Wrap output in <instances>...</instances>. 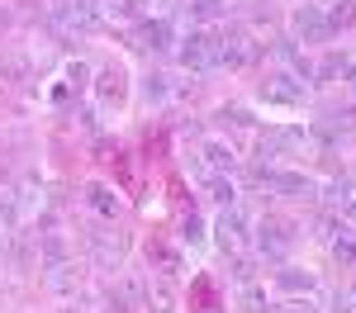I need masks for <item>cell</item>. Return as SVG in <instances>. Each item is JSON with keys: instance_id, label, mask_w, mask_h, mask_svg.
Returning a JSON list of instances; mask_svg holds the SVG:
<instances>
[{"instance_id": "31", "label": "cell", "mask_w": 356, "mask_h": 313, "mask_svg": "<svg viewBox=\"0 0 356 313\" xmlns=\"http://www.w3.org/2000/svg\"><path fill=\"white\" fill-rule=\"evenodd\" d=\"M342 223H352V228H356V195L342 199Z\"/></svg>"}, {"instance_id": "28", "label": "cell", "mask_w": 356, "mask_h": 313, "mask_svg": "<svg viewBox=\"0 0 356 313\" xmlns=\"http://www.w3.org/2000/svg\"><path fill=\"white\" fill-rule=\"evenodd\" d=\"M328 247H332V256H337V266H356V237L342 232V237H332Z\"/></svg>"}, {"instance_id": "24", "label": "cell", "mask_w": 356, "mask_h": 313, "mask_svg": "<svg viewBox=\"0 0 356 313\" xmlns=\"http://www.w3.org/2000/svg\"><path fill=\"white\" fill-rule=\"evenodd\" d=\"M204 190H209V199H214L219 209H228V204H238V185H233L228 176H219V171H214V176H204Z\"/></svg>"}, {"instance_id": "13", "label": "cell", "mask_w": 356, "mask_h": 313, "mask_svg": "<svg viewBox=\"0 0 356 313\" xmlns=\"http://www.w3.org/2000/svg\"><path fill=\"white\" fill-rule=\"evenodd\" d=\"M247 228H252V219H247L238 204H228V209L219 214V223H214V242H219L223 252H238L243 237H247Z\"/></svg>"}, {"instance_id": "6", "label": "cell", "mask_w": 356, "mask_h": 313, "mask_svg": "<svg viewBox=\"0 0 356 313\" xmlns=\"http://www.w3.org/2000/svg\"><path fill=\"white\" fill-rule=\"evenodd\" d=\"M261 100L266 105H280V110H295V105L309 100V81H300L285 67H275V71H266V81H261Z\"/></svg>"}, {"instance_id": "21", "label": "cell", "mask_w": 356, "mask_h": 313, "mask_svg": "<svg viewBox=\"0 0 356 313\" xmlns=\"http://www.w3.org/2000/svg\"><path fill=\"white\" fill-rule=\"evenodd\" d=\"M110 162H114V176H119V190H124V195H138V190H143V180H138L134 152H114Z\"/></svg>"}, {"instance_id": "16", "label": "cell", "mask_w": 356, "mask_h": 313, "mask_svg": "<svg viewBox=\"0 0 356 313\" xmlns=\"http://www.w3.org/2000/svg\"><path fill=\"white\" fill-rule=\"evenodd\" d=\"M86 209L114 223V219H119V209H124V199H119V190H114V185H105V180H90V185H86Z\"/></svg>"}, {"instance_id": "14", "label": "cell", "mask_w": 356, "mask_h": 313, "mask_svg": "<svg viewBox=\"0 0 356 313\" xmlns=\"http://www.w3.org/2000/svg\"><path fill=\"white\" fill-rule=\"evenodd\" d=\"M147 266H152V276H162V280H176L181 271H186V261H181V252L166 242V237H147Z\"/></svg>"}, {"instance_id": "34", "label": "cell", "mask_w": 356, "mask_h": 313, "mask_svg": "<svg viewBox=\"0 0 356 313\" xmlns=\"http://www.w3.org/2000/svg\"><path fill=\"white\" fill-rule=\"evenodd\" d=\"M62 313H86V309H62Z\"/></svg>"}, {"instance_id": "20", "label": "cell", "mask_w": 356, "mask_h": 313, "mask_svg": "<svg viewBox=\"0 0 356 313\" xmlns=\"http://www.w3.org/2000/svg\"><path fill=\"white\" fill-rule=\"evenodd\" d=\"M314 76L318 81H356V57L332 53V57H323V67H314Z\"/></svg>"}, {"instance_id": "23", "label": "cell", "mask_w": 356, "mask_h": 313, "mask_svg": "<svg viewBox=\"0 0 356 313\" xmlns=\"http://www.w3.org/2000/svg\"><path fill=\"white\" fill-rule=\"evenodd\" d=\"M62 81H67V90H76V95H81V90H90L95 71L86 67L81 57H72V62H62Z\"/></svg>"}, {"instance_id": "3", "label": "cell", "mask_w": 356, "mask_h": 313, "mask_svg": "<svg viewBox=\"0 0 356 313\" xmlns=\"http://www.w3.org/2000/svg\"><path fill=\"white\" fill-rule=\"evenodd\" d=\"M129 90H134V81H129V67H124V62L100 67V71H95V81H90V95H95V105H100L105 114L124 110V105H129Z\"/></svg>"}, {"instance_id": "22", "label": "cell", "mask_w": 356, "mask_h": 313, "mask_svg": "<svg viewBox=\"0 0 356 313\" xmlns=\"http://www.w3.org/2000/svg\"><path fill=\"white\" fill-rule=\"evenodd\" d=\"M275 57H280V62H285V71H295L300 81H314V62H309L295 43H275Z\"/></svg>"}, {"instance_id": "17", "label": "cell", "mask_w": 356, "mask_h": 313, "mask_svg": "<svg viewBox=\"0 0 356 313\" xmlns=\"http://www.w3.org/2000/svg\"><path fill=\"white\" fill-rule=\"evenodd\" d=\"M72 256V237L62 232V228H38V261L43 266H57V261H67Z\"/></svg>"}, {"instance_id": "12", "label": "cell", "mask_w": 356, "mask_h": 313, "mask_svg": "<svg viewBox=\"0 0 356 313\" xmlns=\"http://www.w3.org/2000/svg\"><path fill=\"white\" fill-rule=\"evenodd\" d=\"M138 48H143V53H166V48H176V28H171V15L138 19Z\"/></svg>"}, {"instance_id": "5", "label": "cell", "mask_w": 356, "mask_h": 313, "mask_svg": "<svg viewBox=\"0 0 356 313\" xmlns=\"http://www.w3.org/2000/svg\"><path fill=\"white\" fill-rule=\"evenodd\" d=\"M176 57L186 71H214L219 67V28H191L176 43Z\"/></svg>"}, {"instance_id": "25", "label": "cell", "mask_w": 356, "mask_h": 313, "mask_svg": "<svg viewBox=\"0 0 356 313\" xmlns=\"http://www.w3.org/2000/svg\"><path fill=\"white\" fill-rule=\"evenodd\" d=\"M328 28L337 33V28H347V24H356V0H328Z\"/></svg>"}, {"instance_id": "9", "label": "cell", "mask_w": 356, "mask_h": 313, "mask_svg": "<svg viewBox=\"0 0 356 313\" xmlns=\"http://www.w3.org/2000/svg\"><path fill=\"white\" fill-rule=\"evenodd\" d=\"M271 289L280 299H309L318 289V271H309V266H280L271 276Z\"/></svg>"}, {"instance_id": "19", "label": "cell", "mask_w": 356, "mask_h": 313, "mask_svg": "<svg viewBox=\"0 0 356 313\" xmlns=\"http://www.w3.org/2000/svg\"><path fill=\"white\" fill-rule=\"evenodd\" d=\"M195 28H219L228 19V0H186Z\"/></svg>"}, {"instance_id": "18", "label": "cell", "mask_w": 356, "mask_h": 313, "mask_svg": "<svg viewBox=\"0 0 356 313\" xmlns=\"http://www.w3.org/2000/svg\"><path fill=\"white\" fill-rule=\"evenodd\" d=\"M186 304H191L195 313H214V309H219V285H214V276H204V271H200V276L191 280Z\"/></svg>"}, {"instance_id": "11", "label": "cell", "mask_w": 356, "mask_h": 313, "mask_svg": "<svg viewBox=\"0 0 356 313\" xmlns=\"http://www.w3.org/2000/svg\"><path fill=\"white\" fill-rule=\"evenodd\" d=\"M195 152H200V162H204V167H209V171H219V176H228V171L238 167V147L223 138V133H204Z\"/></svg>"}, {"instance_id": "10", "label": "cell", "mask_w": 356, "mask_h": 313, "mask_svg": "<svg viewBox=\"0 0 356 313\" xmlns=\"http://www.w3.org/2000/svg\"><path fill=\"white\" fill-rule=\"evenodd\" d=\"M252 57H257V43H252L247 28H228V33H219V67L238 71V67L252 62Z\"/></svg>"}, {"instance_id": "26", "label": "cell", "mask_w": 356, "mask_h": 313, "mask_svg": "<svg viewBox=\"0 0 356 313\" xmlns=\"http://www.w3.org/2000/svg\"><path fill=\"white\" fill-rule=\"evenodd\" d=\"M181 242H186V247H204V242H209V228H204L200 214H186V219H181Z\"/></svg>"}, {"instance_id": "30", "label": "cell", "mask_w": 356, "mask_h": 313, "mask_svg": "<svg viewBox=\"0 0 356 313\" xmlns=\"http://www.w3.org/2000/svg\"><path fill=\"white\" fill-rule=\"evenodd\" d=\"M219 119H228L233 128H257V119H252V110H243V105H228V110H223Z\"/></svg>"}, {"instance_id": "7", "label": "cell", "mask_w": 356, "mask_h": 313, "mask_svg": "<svg viewBox=\"0 0 356 313\" xmlns=\"http://www.w3.org/2000/svg\"><path fill=\"white\" fill-rule=\"evenodd\" d=\"M86 242H90V261H95V271H124V252H129V242H124V232H105V228H95V232H86Z\"/></svg>"}, {"instance_id": "4", "label": "cell", "mask_w": 356, "mask_h": 313, "mask_svg": "<svg viewBox=\"0 0 356 313\" xmlns=\"http://www.w3.org/2000/svg\"><path fill=\"white\" fill-rule=\"evenodd\" d=\"M295 228L285 223V219H257L252 223V252L261 256V261H285L290 247H295Z\"/></svg>"}, {"instance_id": "15", "label": "cell", "mask_w": 356, "mask_h": 313, "mask_svg": "<svg viewBox=\"0 0 356 313\" xmlns=\"http://www.w3.org/2000/svg\"><path fill=\"white\" fill-rule=\"evenodd\" d=\"M43 280H48V289H53L57 299H76V294H81V285H86V271L67 256V261L48 266V276H43Z\"/></svg>"}, {"instance_id": "8", "label": "cell", "mask_w": 356, "mask_h": 313, "mask_svg": "<svg viewBox=\"0 0 356 313\" xmlns=\"http://www.w3.org/2000/svg\"><path fill=\"white\" fill-rule=\"evenodd\" d=\"M332 28H328V15L323 5H295L290 15V43H328Z\"/></svg>"}, {"instance_id": "33", "label": "cell", "mask_w": 356, "mask_h": 313, "mask_svg": "<svg viewBox=\"0 0 356 313\" xmlns=\"http://www.w3.org/2000/svg\"><path fill=\"white\" fill-rule=\"evenodd\" d=\"M0 28H10V10H0Z\"/></svg>"}, {"instance_id": "32", "label": "cell", "mask_w": 356, "mask_h": 313, "mask_svg": "<svg viewBox=\"0 0 356 313\" xmlns=\"http://www.w3.org/2000/svg\"><path fill=\"white\" fill-rule=\"evenodd\" d=\"M332 313H352V294H332Z\"/></svg>"}, {"instance_id": "27", "label": "cell", "mask_w": 356, "mask_h": 313, "mask_svg": "<svg viewBox=\"0 0 356 313\" xmlns=\"http://www.w3.org/2000/svg\"><path fill=\"white\" fill-rule=\"evenodd\" d=\"M143 95H147V105H166V100H171V85H166L162 71H152V76L143 81Z\"/></svg>"}, {"instance_id": "2", "label": "cell", "mask_w": 356, "mask_h": 313, "mask_svg": "<svg viewBox=\"0 0 356 313\" xmlns=\"http://www.w3.org/2000/svg\"><path fill=\"white\" fill-rule=\"evenodd\" d=\"M257 185H266L271 195H290V199H318L323 180L309 176V171H290V167H257L252 171Z\"/></svg>"}, {"instance_id": "29", "label": "cell", "mask_w": 356, "mask_h": 313, "mask_svg": "<svg viewBox=\"0 0 356 313\" xmlns=\"http://www.w3.org/2000/svg\"><path fill=\"white\" fill-rule=\"evenodd\" d=\"M266 313H318V304H314V299H280V304H271Z\"/></svg>"}, {"instance_id": "1", "label": "cell", "mask_w": 356, "mask_h": 313, "mask_svg": "<svg viewBox=\"0 0 356 313\" xmlns=\"http://www.w3.org/2000/svg\"><path fill=\"white\" fill-rule=\"evenodd\" d=\"M48 24L62 38H86L105 28V0H53L48 5Z\"/></svg>"}]
</instances>
